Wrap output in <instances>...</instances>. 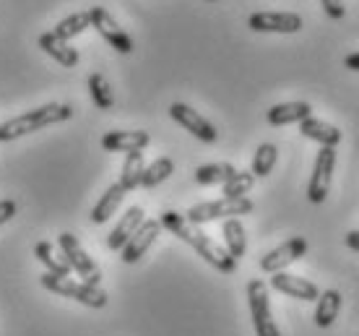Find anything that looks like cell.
Segmentation results:
<instances>
[{"instance_id":"cell-1","label":"cell","mask_w":359,"mask_h":336,"mask_svg":"<svg viewBox=\"0 0 359 336\" xmlns=\"http://www.w3.org/2000/svg\"><path fill=\"white\" fill-rule=\"evenodd\" d=\"M159 224H162L167 232L182 240V243H188L193 250H196L206 264H211L216 271L222 274H234L237 269V261H234L232 255L226 253V248L216 246L214 240L203 232V229H198V224H190L188 219L177 214V211H164L162 219H159Z\"/></svg>"},{"instance_id":"cell-2","label":"cell","mask_w":359,"mask_h":336,"mask_svg":"<svg viewBox=\"0 0 359 336\" xmlns=\"http://www.w3.org/2000/svg\"><path fill=\"white\" fill-rule=\"evenodd\" d=\"M73 115L71 105H60V102H47L42 107L29 109L18 118H11L6 123H0V144H8V141H16V138L27 136V133H34V130H42L47 126H55V123H63Z\"/></svg>"},{"instance_id":"cell-3","label":"cell","mask_w":359,"mask_h":336,"mask_svg":"<svg viewBox=\"0 0 359 336\" xmlns=\"http://www.w3.org/2000/svg\"><path fill=\"white\" fill-rule=\"evenodd\" d=\"M39 282L42 287L55 295H63V297H71V300L81 302L86 308H104L107 305V292L102 290V287H91V284H83V282H73L71 276H57V274H42L39 276Z\"/></svg>"},{"instance_id":"cell-4","label":"cell","mask_w":359,"mask_h":336,"mask_svg":"<svg viewBox=\"0 0 359 336\" xmlns=\"http://www.w3.org/2000/svg\"><path fill=\"white\" fill-rule=\"evenodd\" d=\"M255 209V203L250 199H219V201H203L188 209V222L190 224H206V222H216V219H240L245 214H250Z\"/></svg>"},{"instance_id":"cell-5","label":"cell","mask_w":359,"mask_h":336,"mask_svg":"<svg viewBox=\"0 0 359 336\" xmlns=\"http://www.w3.org/2000/svg\"><path fill=\"white\" fill-rule=\"evenodd\" d=\"M57 246L63 250L65 261L71 266V271L83 276V284L99 287V282H102V269L91 261V255L83 250V246L79 243V237L71 235V232H63V235H57Z\"/></svg>"},{"instance_id":"cell-6","label":"cell","mask_w":359,"mask_h":336,"mask_svg":"<svg viewBox=\"0 0 359 336\" xmlns=\"http://www.w3.org/2000/svg\"><path fill=\"white\" fill-rule=\"evenodd\" d=\"M248 302H250V318L252 328L258 336H281L276 321L271 316V302H269V287L261 279H252L248 284Z\"/></svg>"},{"instance_id":"cell-7","label":"cell","mask_w":359,"mask_h":336,"mask_svg":"<svg viewBox=\"0 0 359 336\" xmlns=\"http://www.w3.org/2000/svg\"><path fill=\"white\" fill-rule=\"evenodd\" d=\"M333 167H336V149L320 146V152L315 156V167L310 175V185H307V199L313 203H323L328 199V188L333 180Z\"/></svg>"},{"instance_id":"cell-8","label":"cell","mask_w":359,"mask_h":336,"mask_svg":"<svg viewBox=\"0 0 359 336\" xmlns=\"http://www.w3.org/2000/svg\"><path fill=\"white\" fill-rule=\"evenodd\" d=\"M89 16H91V27L97 29L99 36H102L104 42H109V47H115L117 53H123V55L133 53V39H130L126 29L112 18V13H109L107 8L94 6V8H89Z\"/></svg>"},{"instance_id":"cell-9","label":"cell","mask_w":359,"mask_h":336,"mask_svg":"<svg viewBox=\"0 0 359 336\" xmlns=\"http://www.w3.org/2000/svg\"><path fill=\"white\" fill-rule=\"evenodd\" d=\"M252 32H273V34H297L302 29V16L292 11H258L248 18Z\"/></svg>"},{"instance_id":"cell-10","label":"cell","mask_w":359,"mask_h":336,"mask_svg":"<svg viewBox=\"0 0 359 336\" xmlns=\"http://www.w3.org/2000/svg\"><path fill=\"white\" fill-rule=\"evenodd\" d=\"M170 118L177 123V126H182L188 133H193V136L198 138V141H203V144H214L216 138H219V133H216V128L208 123L201 112H196L193 107H188V105H182V102H175L170 107Z\"/></svg>"},{"instance_id":"cell-11","label":"cell","mask_w":359,"mask_h":336,"mask_svg":"<svg viewBox=\"0 0 359 336\" xmlns=\"http://www.w3.org/2000/svg\"><path fill=\"white\" fill-rule=\"evenodd\" d=\"M162 232V224H159V219H144V224L135 229L130 240H128L123 250H120V258H123V264H138L141 258L146 255V250L156 243V237Z\"/></svg>"},{"instance_id":"cell-12","label":"cell","mask_w":359,"mask_h":336,"mask_svg":"<svg viewBox=\"0 0 359 336\" xmlns=\"http://www.w3.org/2000/svg\"><path fill=\"white\" fill-rule=\"evenodd\" d=\"M307 253V240L305 237H292L287 243H281L278 248L269 250V253L261 258V271L266 274H276L284 271L287 266H292L294 261H299L302 255Z\"/></svg>"},{"instance_id":"cell-13","label":"cell","mask_w":359,"mask_h":336,"mask_svg":"<svg viewBox=\"0 0 359 336\" xmlns=\"http://www.w3.org/2000/svg\"><path fill=\"white\" fill-rule=\"evenodd\" d=\"M271 287L276 292H281V295H287V297H294V300L315 302L320 297V290L313 282H307L302 276H294V274H287V271L271 274Z\"/></svg>"},{"instance_id":"cell-14","label":"cell","mask_w":359,"mask_h":336,"mask_svg":"<svg viewBox=\"0 0 359 336\" xmlns=\"http://www.w3.org/2000/svg\"><path fill=\"white\" fill-rule=\"evenodd\" d=\"M151 144V136L146 130H112L102 138V149L104 152H141Z\"/></svg>"},{"instance_id":"cell-15","label":"cell","mask_w":359,"mask_h":336,"mask_svg":"<svg viewBox=\"0 0 359 336\" xmlns=\"http://www.w3.org/2000/svg\"><path fill=\"white\" fill-rule=\"evenodd\" d=\"M144 219L146 217H144V209H141V206H130V209L126 211V217L117 222V227L107 235L109 250H123V246L130 240V235L144 224Z\"/></svg>"},{"instance_id":"cell-16","label":"cell","mask_w":359,"mask_h":336,"mask_svg":"<svg viewBox=\"0 0 359 336\" xmlns=\"http://www.w3.org/2000/svg\"><path fill=\"white\" fill-rule=\"evenodd\" d=\"M36 45L42 47V53H47L55 60V63H60L63 68H76V65H79V60H81V58H79V53H76V50H73L68 42L57 39L53 32H45V34H39Z\"/></svg>"},{"instance_id":"cell-17","label":"cell","mask_w":359,"mask_h":336,"mask_svg":"<svg viewBox=\"0 0 359 336\" xmlns=\"http://www.w3.org/2000/svg\"><path fill=\"white\" fill-rule=\"evenodd\" d=\"M299 133L310 141H318L320 146H328V149H336V144H341V130L323 123V120L313 118V115L299 123Z\"/></svg>"},{"instance_id":"cell-18","label":"cell","mask_w":359,"mask_h":336,"mask_svg":"<svg viewBox=\"0 0 359 336\" xmlns=\"http://www.w3.org/2000/svg\"><path fill=\"white\" fill-rule=\"evenodd\" d=\"M310 115H313V107L307 102H284V105H273L266 118L271 126H292V123H302Z\"/></svg>"},{"instance_id":"cell-19","label":"cell","mask_w":359,"mask_h":336,"mask_svg":"<svg viewBox=\"0 0 359 336\" xmlns=\"http://www.w3.org/2000/svg\"><path fill=\"white\" fill-rule=\"evenodd\" d=\"M318 305H315V326L318 328H328L333 326V321L339 318V313H341V292L339 290H325L320 292V297H318Z\"/></svg>"},{"instance_id":"cell-20","label":"cell","mask_w":359,"mask_h":336,"mask_svg":"<svg viewBox=\"0 0 359 336\" xmlns=\"http://www.w3.org/2000/svg\"><path fill=\"white\" fill-rule=\"evenodd\" d=\"M123 199H126V191L120 188V182L109 185L107 191L102 193V199L97 201L94 211H91V222H94V224H104V222H107V219L112 217L117 209H120Z\"/></svg>"},{"instance_id":"cell-21","label":"cell","mask_w":359,"mask_h":336,"mask_svg":"<svg viewBox=\"0 0 359 336\" xmlns=\"http://www.w3.org/2000/svg\"><path fill=\"white\" fill-rule=\"evenodd\" d=\"M222 235H224V246L226 253L232 255L234 261H240L248 250V237H245V227L240 219H224V227H222Z\"/></svg>"},{"instance_id":"cell-22","label":"cell","mask_w":359,"mask_h":336,"mask_svg":"<svg viewBox=\"0 0 359 336\" xmlns=\"http://www.w3.org/2000/svg\"><path fill=\"white\" fill-rule=\"evenodd\" d=\"M144 154L141 152H128L126 162H123V173H120V188L126 193L135 191L141 185V177H144Z\"/></svg>"},{"instance_id":"cell-23","label":"cell","mask_w":359,"mask_h":336,"mask_svg":"<svg viewBox=\"0 0 359 336\" xmlns=\"http://www.w3.org/2000/svg\"><path fill=\"white\" fill-rule=\"evenodd\" d=\"M234 173H237V170H234V164H229V162L201 164L196 170V182L198 185H224Z\"/></svg>"},{"instance_id":"cell-24","label":"cell","mask_w":359,"mask_h":336,"mask_svg":"<svg viewBox=\"0 0 359 336\" xmlns=\"http://www.w3.org/2000/svg\"><path fill=\"white\" fill-rule=\"evenodd\" d=\"M89 27H91L89 11H81V13H71V16H65L63 21H57V27L53 29V34L57 36V39L68 42V39H73V36L83 34Z\"/></svg>"},{"instance_id":"cell-25","label":"cell","mask_w":359,"mask_h":336,"mask_svg":"<svg viewBox=\"0 0 359 336\" xmlns=\"http://www.w3.org/2000/svg\"><path fill=\"white\" fill-rule=\"evenodd\" d=\"M34 255L39 264H45V269L50 274H57V276H71V266L65 261V255H55L53 253V246L42 240V243H36L34 246Z\"/></svg>"},{"instance_id":"cell-26","label":"cell","mask_w":359,"mask_h":336,"mask_svg":"<svg viewBox=\"0 0 359 336\" xmlns=\"http://www.w3.org/2000/svg\"><path fill=\"white\" fill-rule=\"evenodd\" d=\"M172 173H175V162H172L170 156H159V159H154V162L144 170L141 185H144L146 191H151V188H156V185H162L167 177H172Z\"/></svg>"},{"instance_id":"cell-27","label":"cell","mask_w":359,"mask_h":336,"mask_svg":"<svg viewBox=\"0 0 359 336\" xmlns=\"http://www.w3.org/2000/svg\"><path fill=\"white\" fill-rule=\"evenodd\" d=\"M278 159V152L273 144H261L258 146V152L252 156V177H269L271 170H273V164Z\"/></svg>"},{"instance_id":"cell-28","label":"cell","mask_w":359,"mask_h":336,"mask_svg":"<svg viewBox=\"0 0 359 336\" xmlns=\"http://www.w3.org/2000/svg\"><path fill=\"white\" fill-rule=\"evenodd\" d=\"M89 94L94 105L99 109H112L115 107V97H112V89H109V83L104 81V76L102 73H91L89 76Z\"/></svg>"},{"instance_id":"cell-29","label":"cell","mask_w":359,"mask_h":336,"mask_svg":"<svg viewBox=\"0 0 359 336\" xmlns=\"http://www.w3.org/2000/svg\"><path fill=\"white\" fill-rule=\"evenodd\" d=\"M252 182H255L252 173H240V170H237V173L222 185V193H224V199H248V193L252 191Z\"/></svg>"},{"instance_id":"cell-30","label":"cell","mask_w":359,"mask_h":336,"mask_svg":"<svg viewBox=\"0 0 359 336\" xmlns=\"http://www.w3.org/2000/svg\"><path fill=\"white\" fill-rule=\"evenodd\" d=\"M320 6H323V11L328 13L331 18H344V13H346V8H344V0H320Z\"/></svg>"},{"instance_id":"cell-31","label":"cell","mask_w":359,"mask_h":336,"mask_svg":"<svg viewBox=\"0 0 359 336\" xmlns=\"http://www.w3.org/2000/svg\"><path fill=\"white\" fill-rule=\"evenodd\" d=\"M16 211H18V203H16V201H11V199L0 201V227H3L6 222H11V219L16 217Z\"/></svg>"},{"instance_id":"cell-32","label":"cell","mask_w":359,"mask_h":336,"mask_svg":"<svg viewBox=\"0 0 359 336\" xmlns=\"http://www.w3.org/2000/svg\"><path fill=\"white\" fill-rule=\"evenodd\" d=\"M346 246L359 253V229H351V232H346Z\"/></svg>"},{"instance_id":"cell-33","label":"cell","mask_w":359,"mask_h":336,"mask_svg":"<svg viewBox=\"0 0 359 336\" xmlns=\"http://www.w3.org/2000/svg\"><path fill=\"white\" fill-rule=\"evenodd\" d=\"M344 68H349V71H357L359 73V53L349 55V58L344 60Z\"/></svg>"},{"instance_id":"cell-34","label":"cell","mask_w":359,"mask_h":336,"mask_svg":"<svg viewBox=\"0 0 359 336\" xmlns=\"http://www.w3.org/2000/svg\"><path fill=\"white\" fill-rule=\"evenodd\" d=\"M211 3H214V0H211Z\"/></svg>"}]
</instances>
